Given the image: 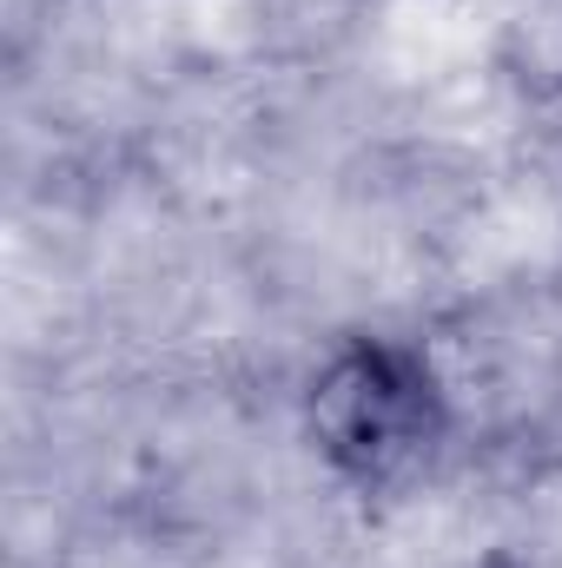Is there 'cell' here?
<instances>
[{"instance_id":"6da1fadb","label":"cell","mask_w":562,"mask_h":568,"mask_svg":"<svg viewBox=\"0 0 562 568\" xmlns=\"http://www.w3.org/2000/svg\"><path fill=\"white\" fill-rule=\"evenodd\" d=\"M298 424L324 476L364 503H398L456 443V390L423 337L344 331L304 377Z\"/></svg>"}]
</instances>
